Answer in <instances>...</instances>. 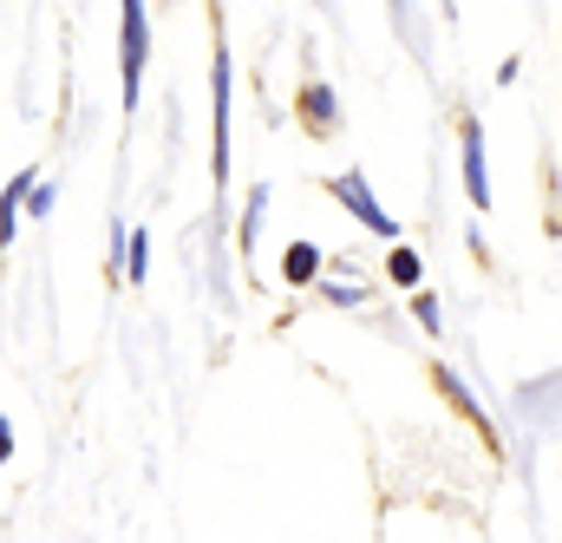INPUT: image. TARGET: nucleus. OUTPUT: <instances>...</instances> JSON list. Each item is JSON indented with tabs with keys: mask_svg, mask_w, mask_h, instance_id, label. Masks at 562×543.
Segmentation results:
<instances>
[{
	"mask_svg": "<svg viewBox=\"0 0 562 543\" xmlns=\"http://www.w3.org/2000/svg\"><path fill=\"white\" fill-rule=\"evenodd\" d=\"M33 177H40V170H13V177L0 184V250H13V236H20V210H26Z\"/></svg>",
	"mask_w": 562,
	"mask_h": 543,
	"instance_id": "obj_6",
	"label": "nucleus"
},
{
	"mask_svg": "<svg viewBox=\"0 0 562 543\" xmlns=\"http://www.w3.org/2000/svg\"><path fill=\"white\" fill-rule=\"evenodd\" d=\"M294 119H301L307 137H334L340 132V99H334V86H327V79H307V86L294 92Z\"/></svg>",
	"mask_w": 562,
	"mask_h": 543,
	"instance_id": "obj_4",
	"label": "nucleus"
},
{
	"mask_svg": "<svg viewBox=\"0 0 562 543\" xmlns=\"http://www.w3.org/2000/svg\"><path fill=\"white\" fill-rule=\"evenodd\" d=\"M321 275H327L321 243H288V250H281V281H288V288H314Z\"/></svg>",
	"mask_w": 562,
	"mask_h": 543,
	"instance_id": "obj_7",
	"label": "nucleus"
},
{
	"mask_svg": "<svg viewBox=\"0 0 562 543\" xmlns=\"http://www.w3.org/2000/svg\"><path fill=\"white\" fill-rule=\"evenodd\" d=\"M327 197L360 223V230H373L380 243H400V217L373 197V184H367V170H340V177H327Z\"/></svg>",
	"mask_w": 562,
	"mask_h": 543,
	"instance_id": "obj_1",
	"label": "nucleus"
},
{
	"mask_svg": "<svg viewBox=\"0 0 562 543\" xmlns=\"http://www.w3.org/2000/svg\"><path fill=\"white\" fill-rule=\"evenodd\" d=\"M431 380H438V394H445V400H451V412H464V419H471V425H477V432H484V439H491V445H497V432H491V419H484V412H477V400H471V387H464V380H458V374H451V367H431Z\"/></svg>",
	"mask_w": 562,
	"mask_h": 543,
	"instance_id": "obj_8",
	"label": "nucleus"
},
{
	"mask_svg": "<svg viewBox=\"0 0 562 543\" xmlns=\"http://www.w3.org/2000/svg\"><path fill=\"white\" fill-rule=\"evenodd\" d=\"M7 458H13V419L0 412V465H7Z\"/></svg>",
	"mask_w": 562,
	"mask_h": 543,
	"instance_id": "obj_15",
	"label": "nucleus"
},
{
	"mask_svg": "<svg viewBox=\"0 0 562 543\" xmlns=\"http://www.w3.org/2000/svg\"><path fill=\"white\" fill-rule=\"evenodd\" d=\"M314 288H321V301H327V308H367V295H373L367 281H334V275H321Z\"/></svg>",
	"mask_w": 562,
	"mask_h": 543,
	"instance_id": "obj_11",
	"label": "nucleus"
},
{
	"mask_svg": "<svg viewBox=\"0 0 562 543\" xmlns=\"http://www.w3.org/2000/svg\"><path fill=\"white\" fill-rule=\"evenodd\" d=\"M262 223H269V184H256L249 203H243V230H236V250H243V256L262 243Z\"/></svg>",
	"mask_w": 562,
	"mask_h": 543,
	"instance_id": "obj_9",
	"label": "nucleus"
},
{
	"mask_svg": "<svg viewBox=\"0 0 562 543\" xmlns=\"http://www.w3.org/2000/svg\"><path fill=\"white\" fill-rule=\"evenodd\" d=\"M144 275H150V236L132 230L125 236V281H144Z\"/></svg>",
	"mask_w": 562,
	"mask_h": 543,
	"instance_id": "obj_12",
	"label": "nucleus"
},
{
	"mask_svg": "<svg viewBox=\"0 0 562 543\" xmlns=\"http://www.w3.org/2000/svg\"><path fill=\"white\" fill-rule=\"evenodd\" d=\"M53 210H59V184L33 177V190H26V217H53Z\"/></svg>",
	"mask_w": 562,
	"mask_h": 543,
	"instance_id": "obj_14",
	"label": "nucleus"
},
{
	"mask_svg": "<svg viewBox=\"0 0 562 543\" xmlns=\"http://www.w3.org/2000/svg\"><path fill=\"white\" fill-rule=\"evenodd\" d=\"M386 281H393V288H406V295H413V288H425V263H419V250L393 243V250H386Z\"/></svg>",
	"mask_w": 562,
	"mask_h": 543,
	"instance_id": "obj_10",
	"label": "nucleus"
},
{
	"mask_svg": "<svg viewBox=\"0 0 562 543\" xmlns=\"http://www.w3.org/2000/svg\"><path fill=\"white\" fill-rule=\"evenodd\" d=\"M210 106H216L210 170H216V184H229V106H236V66H229V46H216V59H210Z\"/></svg>",
	"mask_w": 562,
	"mask_h": 543,
	"instance_id": "obj_3",
	"label": "nucleus"
},
{
	"mask_svg": "<svg viewBox=\"0 0 562 543\" xmlns=\"http://www.w3.org/2000/svg\"><path fill=\"white\" fill-rule=\"evenodd\" d=\"M413 321H419V328L431 334V341L445 334V308H438V295H425V288H413Z\"/></svg>",
	"mask_w": 562,
	"mask_h": 543,
	"instance_id": "obj_13",
	"label": "nucleus"
},
{
	"mask_svg": "<svg viewBox=\"0 0 562 543\" xmlns=\"http://www.w3.org/2000/svg\"><path fill=\"white\" fill-rule=\"evenodd\" d=\"M458 151H464V197H471V210H491V164H484V125L477 119L458 125Z\"/></svg>",
	"mask_w": 562,
	"mask_h": 543,
	"instance_id": "obj_5",
	"label": "nucleus"
},
{
	"mask_svg": "<svg viewBox=\"0 0 562 543\" xmlns=\"http://www.w3.org/2000/svg\"><path fill=\"white\" fill-rule=\"evenodd\" d=\"M144 66H150V7H144V0H119V79H125V112L138 106Z\"/></svg>",
	"mask_w": 562,
	"mask_h": 543,
	"instance_id": "obj_2",
	"label": "nucleus"
}]
</instances>
